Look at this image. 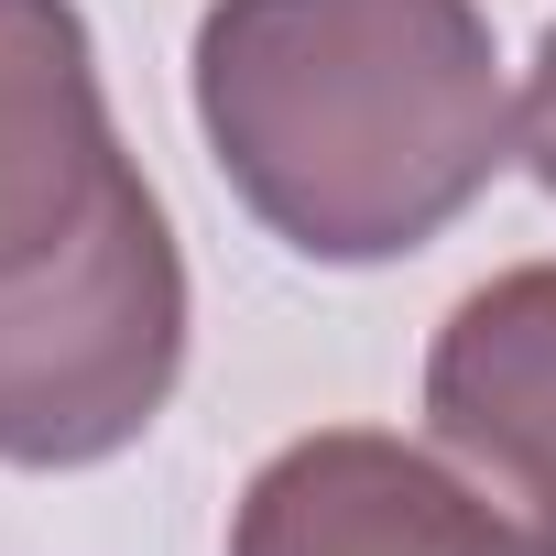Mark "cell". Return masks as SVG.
I'll return each instance as SVG.
<instances>
[{
    "label": "cell",
    "instance_id": "6da1fadb",
    "mask_svg": "<svg viewBox=\"0 0 556 556\" xmlns=\"http://www.w3.org/2000/svg\"><path fill=\"white\" fill-rule=\"evenodd\" d=\"M197 131L285 251L371 273L480 207L513 88L480 0H207Z\"/></svg>",
    "mask_w": 556,
    "mask_h": 556
},
{
    "label": "cell",
    "instance_id": "7a4b0ae2",
    "mask_svg": "<svg viewBox=\"0 0 556 556\" xmlns=\"http://www.w3.org/2000/svg\"><path fill=\"white\" fill-rule=\"evenodd\" d=\"M153 175L121 153L77 0H0V295L121 229Z\"/></svg>",
    "mask_w": 556,
    "mask_h": 556
},
{
    "label": "cell",
    "instance_id": "3957f363",
    "mask_svg": "<svg viewBox=\"0 0 556 556\" xmlns=\"http://www.w3.org/2000/svg\"><path fill=\"white\" fill-rule=\"evenodd\" d=\"M229 556H523V534L382 426H317L240 480Z\"/></svg>",
    "mask_w": 556,
    "mask_h": 556
},
{
    "label": "cell",
    "instance_id": "277c9868",
    "mask_svg": "<svg viewBox=\"0 0 556 556\" xmlns=\"http://www.w3.org/2000/svg\"><path fill=\"white\" fill-rule=\"evenodd\" d=\"M426 426L513 502L523 556H556V262L458 295L426 350Z\"/></svg>",
    "mask_w": 556,
    "mask_h": 556
},
{
    "label": "cell",
    "instance_id": "5b68a950",
    "mask_svg": "<svg viewBox=\"0 0 556 556\" xmlns=\"http://www.w3.org/2000/svg\"><path fill=\"white\" fill-rule=\"evenodd\" d=\"M513 153L534 164V186L556 197V23H545V45H534V66H523V99H513Z\"/></svg>",
    "mask_w": 556,
    "mask_h": 556
}]
</instances>
